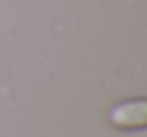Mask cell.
<instances>
[{
	"label": "cell",
	"instance_id": "obj_1",
	"mask_svg": "<svg viewBox=\"0 0 147 137\" xmlns=\"http://www.w3.org/2000/svg\"><path fill=\"white\" fill-rule=\"evenodd\" d=\"M107 123L117 131H143L147 127V99H125L111 105Z\"/></svg>",
	"mask_w": 147,
	"mask_h": 137
}]
</instances>
